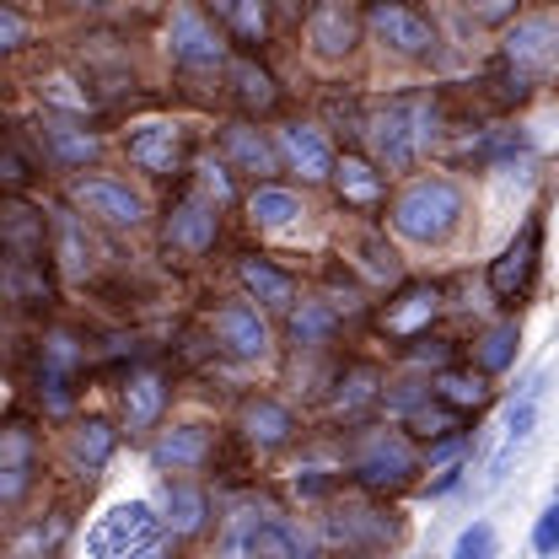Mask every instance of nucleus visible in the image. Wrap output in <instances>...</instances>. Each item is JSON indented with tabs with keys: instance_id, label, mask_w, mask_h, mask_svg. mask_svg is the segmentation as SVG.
<instances>
[{
	"instance_id": "f257e3e1",
	"label": "nucleus",
	"mask_w": 559,
	"mask_h": 559,
	"mask_svg": "<svg viewBox=\"0 0 559 559\" xmlns=\"http://www.w3.org/2000/svg\"><path fill=\"white\" fill-rule=\"evenodd\" d=\"M463 215H468V194H463V183L447 178V173H419V178H409V183L393 194V205H388L393 231H399L404 242H419V248L452 242L457 226H463Z\"/></svg>"
},
{
	"instance_id": "f03ea898",
	"label": "nucleus",
	"mask_w": 559,
	"mask_h": 559,
	"mask_svg": "<svg viewBox=\"0 0 559 559\" xmlns=\"http://www.w3.org/2000/svg\"><path fill=\"white\" fill-rule=\"evenodd\" d=\"M425 468V452L415 447L409 425H360L349 441V479L371 495H399Z\"/></svg>"
},
{
	"instance_id": "7ed1b4c3",
	"label": "nucleus",
	"mask_w": 559,
	"mask_h": 559,
	"mask_svg": "<svg viewBox=\"0 0 559 559\" xmlns=\"http://www.w3.org/2000/svg\"><path fill=\"white\" fill-rule=\"evenodd\" d=\"M366 135H371V156L388 173H409L415 156L436 140V103L430 97H393L366 119Z\"/></svg>"
},
{
	"instance_id": "20e7f679",
	"label": "nucleus",
	"mask_w": 559,
	"mask_h": 559,
	"mask_svg": "<svg viewBox=\"0 0 559 559\" xmlns=\"http://www.w3.org/2000/svg\"><path fill=\"white\" fill-rule=\"evenodd\" d=\"M360 22L366 38L404 66H430L441 55V33L415 0H360Z\"/></svg>"
},
{
	"instance_id": "39448f33",
	"label": "nucleus",
	"mask_w": 559,
	"mask_h": 559,
	"mask_svg": "<svg viewBox=\"0 0 559 559\" xmlns=\"http://www.w3.org/2000/svg\"><path fill=\"white\" fill-rule=\"evenodd\" d=\"M70 205L81 210L86 221H97V226H108V231H135L145 226V194L130 189L124 178H114V173H75L70 178Z\"/></svg>"
},
{
	"instance_id": "423d86ee",
	"label": "nucleus",
	"mask_w": 559,
	"mask_h": 559,
	"mask_svg": "<svg viewBox=\"0 0 559 559\" xmlns=\"http://www.w3.org/2000/svg\"><path fill=\"white\" fill-rule=\"evenodd\" d=\"M167 55L189 75H215V70L231 66V55L221 44V22L210 16L205 5H178L167 16Z\"/></svg>"
},
{
	"instance_id": "0eeeda50",
	"label": "nucleus",
	"mask_w": 559,
	"mask_h": 559,
	"mask_svg": "<svg viewBox=\"0 0 559 559\" xmlns=\"http://www.w3.org/2000/svg\"><path fill=\"white\" fill-rule=\"evenodd\" d=\"M538 264H544V210H533V215L522 221V231H516V237L500 248V259L489 264L495 301H506V307L527 301V290H533V280H538Z\"/></svg>"
},
{
	"instance_id": "6e6552de",
	"label": "nucleus",
	"mask_w": 559,
	"mask_h": 559,
	"mask_svg": "<svg viewBox=\"0 0 559 559\" xmlns=\"http://www.w3.org/2000/svg\"><path fill=\"white\" fill-rule=\"evenodd\" d=\"M215 237H221V205L205 200L200 189H183L167 215H162V242H167V253H183V259H205L210 248H215Z\"/></svg>"
},
{
	"instance_id": "1a4fd4ad",
	"label": "nucleus",
	"mask_w": 559,
	"mask_h": 559,
	"mask_svg": "<svg viewBox=\"0 0 559 559\" xmlns=\"http://www.w3.org/2000/svg\"><path fill=\"white\" fill-rule=\"evenodd\" d=\"M156 511L145 506V500H124V506H114L108 516H97V527L86 533V555L92 559H130L140 549H151L156 544Z\"/></svg>"
},
{
	"instance_id": "9d476101",
	"label": "nucleus",
	"mask_w": 559,
	"mask_h": 559,
	"mask_svg": "<svg viewBox=\"0 0 559 559\" xmlns=\"http://www.w3.org/2000/svg\"><path fill=\"white\" fill-rule=\"evenodd\" d=\"M500 66H511L516 75L538 81L559 66V16H516L506 27V44H500Z\"/></svg>"
},
{
	"instance_id": "9b49d317",
	"label": "nucleus",
	"mask_w": 559,
	"mask_h": 559,
	"mask_svg": "<svg viewBox=\"0 0 559 559\" xmlns=\"http://www.w3.org/2000/svg\"><path fill=\"white\" fill-rule=\"evenodd\" d=\"M124 156L145 178H178L189 167V130L173 119H145L124 135Z\"/></svg>"
},
{
	"instance_id": "f8f14e48",
	"label": "nucleus",
	"mask_w": 559,
	"mask_h": 559,
	"mask_svg": "<svg viewBox=\"0 0 559 559\" xmlns=\"http://www.w3.org/2000/svg\"><path fill=\"white\" fill-rule=\"evenodd\" d=\"M38 145H44L49 167H60V173H86L103 156V135L86 130L81 114H60V108H49L38 119Z\"/></svg>"
},
{
	"instance_id": "ddd939ff",
	"label": "nucleus",
	"mask_w": 559,
	"mask_h": 559,
	"mask_svg": "<svg viewBox=\"0 0 559 559\" xmlns=\"http://www.w3.org/2000/svg\"><path fill=\"white\" fill-rule=\"evenodd\" d=\"M360 33H366V22H360V11L349 0H318L307 11V49L318 60H329V66H340V60H349L360 49Z\"/></svg>"
},
{
	"instance_id": "4468645a",
	"label": "nucleus",
	"mask_w": 559,
	"mask_h": 559,
	"mask_svg": "<svg viewBox=\"0 0 559 559\" xmlns=\"http://www.w3.org/2000/svg\"><path fill=\"white\" fill-rule=\"evenodd\" d=\"M33 479H38V436L22 415H11L0 430V506L16 511L27 500Z\"/></svg>"
},
{
	"instance_id": "2eb2a0df",
	"label": "nucleus",
	"mask_w": 559,
	"mask_h": 559,
	"mask_svg": "<svg viewBox=\"0 0 559 559\" xmlns=\"http://www.w3.org/2000/svg\"><path fill=\"white\" fill-rule=\"evenodd\" d=\"M441 285H430V280H409V285H399L388 301H382V312H377V323H382V334L388 340H419V334H430V323L441 318Z\"/></svg>"
},
{
	"instance_id": "dca6fc26",
	"label": "nucleus",
	"mask_w": 559,
	"mask_h": 559,
	"mask_svg": "<svg viewBox=\"0 0 559 559\" xmlns=\"http://www.w3.org/2000/svg\"><path fill=\"white\" fill-rule=\"evenodd\" d=\"M210 334H215V345L226 349L231 360H264L270 355V323H264V307H253V296L215 307Z\"/></svg>"
},
{
	"instance_id": "f3484780",
	"label": "nucleus",
	"mask_w": 559,
	"mask_h": 559,
	"mask_svg": "<svg viewBox=\"0 0 559 559\" xmlns=\"http://www.w3.org/2000/svg\"><path fill=\"white\" fill-rule=\"evenodd\" d=\"M280 156H285V167L301 178V183H329L334 178V162H340V151L329 145V135L318 130V124H307V119H290V124H280Z\"/></svg>"
},
{
	"instance_id": "a211bd4d",
	"label": "nucleus",
	"mask_w": 559,
	"mask_h": 559,
	"mask_svg": "<svg viewBox=\"0 0 559 559\" xmlns=\"http://www.w3.org/2000/svg\"><path fill=\"white\" fill-rule=\"evenodd\" d=\"M221 156H226L242 178H253V183H270V173L285 167L280 140L264 135L259 119H237V124H226V130H221Z\"/></svg>"
},
{
	"instance_id": "6ab92c4d",
	"label": "nucleus",
	"mask_w": 559,
	"mask_h": 559,
	"mask_svg": "<svg viewBox=\"0 0 559 559\" xmlns=\"http://www.w3.org/2000/svg\"><path fill=\"white\" fill-rule=\"evenodd\" d=\"M0 248H5V259H49V215L22 194H5L0 200Z\"/></svg>"
},
{
	"instance_id": "aec40b11",
	"label": "nucleus",
	"mask_w": 559,
	"mask_h": 559,
	"mask_svg": "<svg viewBox=\"0 0 559 559\" xmlns=\"http://www.w3.org/2000/svg\"><path fill=\"white\" fill-rule=\"evenodd\" d=\"M226 92H231V103H237V114L242 119H270L280 108V81L270 66H259V55L253 49H242L231 66H226Z\"/></svg>"
},
{
	"instance_id": "412c9836",
	"label": "nucleus",
	"mask_w": 559,
	"mask_h": 559,
	"mask_svg": "<svg viewBox=\"0 0 559 559\" xmlns=\"http://www.w3.org/2000/svg\"><path fill=\"white\" fill-rule=\"evenodd\" d=\"M221 549L226 555H275V559H290L307 549V538L285 522V516H242L226 538H221Z\"/></svg>"
},
{
	"instance_id": "4be33fe9",
	"label": "nucleus",
	"mask_w": 559,
	"mask_h": 559,
	"mask_svg": "<svg viewBox=\"0 0 559 559\" xmlns=\"http://www.w3.org/2000/svg\"><path fill=\"white\" fill-rule=\"evenodd\" d=\"M329 183H334L340 205H349V210H382V200H388L382 162H377V156H360V151H340Z\"/></svg>"
},
{
	"instance_id": "5701e85b",
	"label": "nucleus",
	"mask_w": 559,
	"mask_h": 559,
	"mask_svg": "<svg viewBox=\"0 0 559 559\" xmlns=\"http://www.w3.org/2000/svg\"><path fill=\"white\" fill-rule=\"evenodd\" d=\"M237 430H242V441L248 447H259V452H280V447H290L296 441V415L280 404V399H248L242 409H237Z\"/></svg>"
},
{
	"instance_id": "b1692460",
	"label": "nucleus",
	"mask_w": 559,
	"mask_h": 559,
	"mask_svg": "<svg viewBox=\"0 0 559 559\" xmlns=\"http://www.w3.org/2000/svg\"><path fill=\"white\" fill-rule=\"evenodd\" d=\"M151 463L162 474H200L210 463V430L205 425H173L151 441Z\"/></svg>"
},
{
	"instance_id": "393cba45",
	"label": "nucleus",
	"mask_w": 559,
	"mask_h": 559,
	"mask_svg": "<svg viewBox=\"0 0 559 559\" xmlns=\"http://www.w3.org/2000/svg\"><path fill=\"white\" fill-rule=\"evenodd\" d=\"M430 393H436L441 404H452L457 415H479L489 399H495L489 371L479 366V360H468V366H441V371L430 377Z\"/></svg>"
},
{
	"instance_id": "a878e982",
	"label": "nucleus",
	"mask_w": 559,
	"mask_h": 559,
	"mask_svg": "<svg viewBox=\"0 0 559 559\" xmlns=\"http://www.w3.org/2000/svg\"><path fill=\"white\" fill-rule=\"evenodd\" d=\"M210 16L221 22V33L242 49H264L270 44V0H200Z\"/></svg>"
},
{
	"instance_id": "bb28decb",
	"label": "nucleus",
	"mask_w": 559,
	"mask_h": 559,
	"mask_svg": "<svg viewBox=\"0 0 559 559\" xmlns=\"http://www.w3.org/2000/svg\"><path fill=\"white\" fill-rule=\"evenodd\" d=\"M162 527L173 538H200L210 527V495L200 485H189V479H173L162 489Z\"/></svg>"
},
{
	"instance_id": "cd10ccee",
	"label": "nucleus",
	"mask_w": 559,
	"mask_h": 559,
	"mask_svg": "<svg viewBox=\"0 0 559 559\" xmlns=\"http://www.w3.org/2000/svg\"><path fill=\"white\" fill-rule=\"evenodd\" d=\"M237 280H242V290H248L259 307L285 312V307L296 301V280L285 275L280 264H270L264 253H242V259H237Z\"/></svg>"
},
{
	"instance_id": "c85d7f7f",
	"label": "nucleus",
	"mask_w": 559,
	"mask_h": 559,
	"mask_svg": "<svg viewBox=\"0 0 559 559\" xmlns=\"http://www.w3.org/2000/svg\"><path fill=\"white\" fill-rule=\"evenodd\" d=\"M334 334H340V312L329 301L307 296V301H290L285 307V340L296 349H318V345H329Z\"/></svg>"
},
{
	"instance_id": "c756f323",
	"label": "nucleus",
	"mask_w": 559,
	"mask_h": 559,
	"mask_svg": "<svg viewBox=\"0 0 559 559\" xmlns=\"http://www.w3.org/2000/svg\"><path fill=\"white\" fill-rule=\"evenodd\" d=\"M167 409V377L162 371H135L124 382V430L130 436H145Z\"/></svg>"
},
{
	"instance_id": "7c9ffc66",
	"label": "nucleus",
	"mask_w": 559,
	"mask_h": 559,
	"mask_svg": "<svg viewBox=\"0 0 559 559\" xmlns=\"http://www.w3.org/2000/svg\"><path fill=\"white\" fill-rule=\"evenodd\" d=\"M377 399H382V366L355 360V366L340 371V382H334V419H360Z\"/></svg>"
},
{
	"instance_id": "2f4dec72",
	"label": "nucleus",
	"mask_w": 559,
	"mask_h": 559,
	"mask_svg": "<svg viewBox=\"0 0 559 559\" xmlns=\"http://www.w3.org/2000/svg\"><path fill=\"white\" fill-rule=\"evenodd\" d=\"M248 210V221L259 226V231H280V226H290V221H301L307 210H301V194L296 189H280V183H253V194L242 200Z\"/></svg>"
},
{
	"instance_id": "473e14b6",
	"label": "nucleus",
	"mask_w": 559,
	"mask_h": 559,
	"mask_svg": "<svg viewBox=\"0 0 559 559\" xmlns=\"http://www.w3.org/2000/svg\"><path fill=\"white\" fill-rule=\"evenodd\" d=\"M114 447H119V430L108 419H81L70 430V463H75V474H97L114 457Z\"/></svg>"
},
{
	"instance_id": "72a5a7b5",
	"label": "nucleus",
	"mask_w": 559,
	"mask_h": 559,
	"mask_svg": "<svg viewBox=\"0 0 559 559\" xmlns=\"http://www.w3.org/2000/svg\"><path fill=\"white\" fill-rule=\"evenodd\" d=\"M516 349H522V329H516V318H500V323H489L485 334L474 340V360L485 366L489 377H500V371L516 360Z\"/></svg>"
},
{
	"instance_id": "f704fd0d",
	"label": "nucleus",
	"mask_w": 559,
	"mask_h": 559,
	"mask_svg": "<svg viewBox=\"0 0 559 559\" xmlns=\"http://www.w3.org/2000/svg\"><path fill=\"white\" fill-rule=\"evenodd\" d=\"M49 259H5V290L16 307H44L55 290H49V275H44Z\"/></svg>"
},
{
	"instance_id": "c9c22d12",
	"label": "nucleus",
	"mask_w": 559,
	"mask_h": 559,
	"mask_svg": "<svg viewBox=\"0 0 559 559\" xmlns=\"http://www.w3.org/2000/svg\"><path fill=\"white\" fill-rule=\"evenodd\" d=\"M533 425H538V404H533V399H522V404L511 409V425H506V447H500V457H495V468H489V485H500V479H506V468H511V457L527 447Z\"/></svg>"
},
{
	"instance_id": "e433bc0d",
	"label": "nucleus",
	"mask_w": 559,
	"mask_h": 559,
	"mask_svg": "<svg viewBox=\"0 0 559 559\" xmlns=\"http://www.w3.org/2000/svg\"><path fill=\"white\" fill-rule=\"evenodd\" d=\"M38 366H49V371H66L75 377L81 366H86V345L70 334V329H49L44 340H38Z\"/></svg>"
},
{
	"instance_id": "4c0bfd02",
	"label": "nucleus",
	"mask_w": 559,
	"mask_h": 559,
	"mask_svg": "<svg viewBox=\"0 0 559 559\" xmlns=\"http://www.w3.org/2000/svg\"><path fill=\"white\" fill-rule=\"evenodd\" d=\"M38 404H44V415L66 419L75 409V377L66 371H49V366H38Z\"/></svg>"
},
{
	"instance_id": "58836bf2",
	"label": "nucleus",
	"mask_w": 559,
	"mask_h": 559,
	"mask_svg": "<svg viewBox=\"0 0 559 559\" xmlns=\"http://www.w3.org/2000/svg\"><path fill=\"white\" fill-rule=\"evenodd\" d=\"M231 173H237V167H231L226 156H210V162H200V173H194V189H200L205 200H215V205L226 210L231 200H237V189H231Z\"/></svg>"
},
{
	"instance_id": "ea45409f",
	"label": "nucleus",
	"mask_w": 559,
	"mask_h": 559,
	"mask_svg": "<svg viewBox=\"0 0 559 559\" xmlns=\"http://www.w3.org/2000/svg\"><path fill=\"white\" fill-rule=\"evenodd\" d=\"M33 173H38V167L27 162V151H22V140L11 135V140H5V156H0V178H5V194H22Z\"/></svg>"
},
{
	"instance_id": "a19ab883",
	"label": "nucleus",
	"mask_w": 559,
	"mask_h": 559,
	"mask_svg": "<svg viewBox=\"0 0 559 559\" xmlns=\"http://www.w3.org/2000/svg\"><path fill=\"white\" fill-rule=\"evenodd\" d=\"M55 237H60V253H66L70 275H86V259H81V215L60 210V215H55Z\"/></svg>"
},
{
	"instance_id": "79ce46f5",
	"label": "nucleus",
	"mask_w": 559,
	"mask_h": 559,
	"mask_svg": "<svg viewBox=\"0 0 559 559\" xmlns=\"http://www.w3.org/2000/svg\"><path fill=\"white\" fill-rule=\"evenodd\" d=\"M463 5L479 27H511L522 16V0H463Z\"/></svg>"
},
{
	"instance_id": "37998d69",
	"label": "nucleus",
	"mask_w": 559,
	"mask_h": 559,
	"mask_svg": "<svg viewBox=\"0 0 559 559\" xmlns=\"http://www.w3.org/2000/svg\"><path fill=\"white\" fill-rule=\"evenodd\" d=\"M0 49H5V55L27 49V16H22L16 0H0Z\"/></svg>"
},
{
	"instance_id": "c03bdc74",
	"label": "nucleus",
	"mask_w": 559,
	"mask_h": 559,
	"mask_svg": "<svg viewBox=\"0 0 559 559\" xmlns=\"http://www.w3.org/2000/svg\"><path fill=\"white\" fill-rule=\"evenodd\" d=\"M533 549L538 555H559V485H555V500L538 516V527H533Z\"/></svg>"
},
{
	"instance_id": "a18cd8bd",
	"label": "nucleus",
	"mask_w": 559,
	"mask_h": 559,
	"mask_svg": "<svg viewBox=\"0 0 559 559\" xmlns=\"http://www.w3.org/2000/svg\"><path fill=\"white\" fill-rule=\"evenodd\" d=\"M457 559H489L495 555V527L489 522H474L463 538H457V549H452Z\"/></svg>"
}]
</instances>
